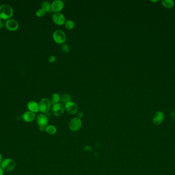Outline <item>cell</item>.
<instances>
[{
    "label": "cell",
    "instance_id": "cell-1",
    "mask_svg": "<svg viewBox=\"0 0 175 175\" xmlns=\"http://www.w3.org/2000/svg\"><path fill=\"white\" fill-rule=\"evenodd\" d=\"M13 9L8 4H3L0 6V18L2 20H9L13 16Z\"/></svg>",
    "mask_w": 175,
    "mask_h": 175
},
{
    "label": "cell",
    "instance_id": "cell-2",
    "mask_svg": "<svg viewBox=\"0 0 175 175\" xmlns=\"http://www.w3.org/2000/svg\"><path fill=\"white\" fill-rule=\"evenodd\" d=\"M1 166L4 171L10 172L13 171L16 166L15 161L11 158L4 159L1 163Z\"/></svg>",
    "mask_w": 175,
    "mask_h": 175
},
{
    "label": "cell",
    "instance_id": "cell-3",
    "mask_svg": "<svg viewBox=\"0 0 175 175\" xmlns=\"http://www.w3.org/2000/svg\"><path fill=\"white\" fill-rule=\"evenodd\" d=\"M54 41L59 44H63L66 41V35L63 31L61 30L56 31L53 34Z\"/></svg>",
    "mask_w": 175,
    "mask_h": 175
},
{
    "label": "cell",
    "instance_id": "cell-4",
    "mask_svg": "<svg viewBox=\"0 0 175 175\" xmlns=\"http://www.w3.org/2000/svg\"><path fill=\"white\" fill-rule=\"evenodd\" d=\"M36 123L39 126V129L44 131L48 123V117L44 114H40L36 117Z\"/></svg>",
    "mask_w": 175,
    "mask_h": 175
},
{
    "label": "cell",
    "instance_id": "cell-5",
    "mask_svg": "<svg viewBox=\"0 0 175 175\" xmlns=\"http://www.w3.org/2000/svg\"><path fill=\"white\" fill-rule=\"evenodd\" d=\"M39 111L43 114H45L48 112L51 107V103L50 101L47 98H43L42 99L39 104Z\"/></svg>",
    "mask_w": 175,
    "mask_h": 175
},
{
    "label": "cell",
    "instance_id": "cell-6",
    "mask_svg": "<svg viewBox=\"0 0 175 175\" xmlns=\"http://www.w3.org/2000/svg\"><path fill=\"white\" fill-rule=\"evenodd\" d=\"M82 126V122L81 119L78 117L73 118L70 121L69 126L70 130L73 132H77L79 131Z\"/></svg>",
    "mask_w": 175,
    "mask_h": 175
},
{
    "label": "cell",
    "instance_id": "cell-7",
    "mask_svg": "<svg viewBox=\"0 0 175 175\" xmlns=\"http://www.w3.org/2000/svg\"><path fill=\"white\" fill-rule=\"evenodd\" d=\"M52 20L56 25L62 26L66 22V18L64 15L61 13H54L52 16Z\"/></svg>",
    "mask_w": 175,
    "mask_h": 175
},
{
    "label": "cell",
    "instance_id": "cell-8",
    "mask_svg": "<svg viewBox=\"0 0 175 175\" xmlns=\"http://www.w3.org/2000/svg\"><path fill=\"white\" fill-rule=\"evenodd\" d=\"M65 109L68 114L73 115L77 113L79 108L76 104L70 101L65 104Z\"/></svg>",
    "mask_w": 175,
    "mask_h": 175
},
{
    "label": "cell",
    "instance_id": "cell-9",
    "mask_svg": "<svg viewBox=\"0 0 175 175\" xmlns=\"http://www.w3.org/2000/svg\"><path fill=\"white\" fill-rule=\"evenodd\" d=\"M65 110L64 106L60 103L54 104L52 107V113L54 116L56 117L62 116L64 113Z\"/></svg>",
    "mask_w": 175,
    "mask_h": 175
},
{
    "label": "cell",
    "instance_id": "cell-10",
    "mask_svg": "<svg viewBox=\"0 0 175 175\" xmlns=\"http://www.w3.org/2000/svg\"><path fill=\"white\" fill-rule=\"evenodd\" d=\"M64 7V3L61 0H56L51 3V10L54 13H59Z\"/></svg>",
    "mask_w": 175,
    "mask_h": 175
},
{
    "label": "cell",
    "instance_id": "cell-11",
    "mask_svg": "<svg viewBox=\"0 0 175 175\" xmlns=\"http://www.w3.org/2000/svg\"><path fill=\"white\" fill-rule=\"evenodd\" d=\"M6 27L8 30L14 31L18 29L19 28V24L16 20L14 19H9L5 22Z\"/></svg>",
    "mask_w": 175,
    "mask_h": 175
},
{
    "label": "cell",
    "instance_id": "cell-12",
    "mask_svg": "<svg viewBox=\"0 0 175 175\" xmlns=\"http://www.w3.org/2000/svg\"><path fill=\"white\" fill-rule=\"evenodd\" d=\"M165 119V114L163 112L159 111L154 114L153 119V123L155 125H159Z\"/></svg>",
    "mask_w": 175,
    "mask_h": 175
},
{
    "label": "cell",
    "instance_id": "cell-13",
    "mask_svg": "<svg viewBox=\"0 0 175 175\" xmlns=\"http://www.w3.org/2000/svg\"><path fill=\"white\" fill-rule=\"evenodd\" d=\"M36 118V114L30 111H27L24 113L22 116V119L24 121L27 123L33 121Z\"/></svg>",
    "mask_w": 175,
    "mask_h": 175
},
{
    "label": "cell",
    "instance_id": "cell-14",
    "mask_svg": "<svg viewBox=\"0 0 175 175\" xmlns=\"http://www.w3.org/2000/svg\"><path fill=\"white\" fill-rule=\"evenodd\" d=\"M27 108L29 111H32L33 113H37L39 111V104L34 101H31L27 104Z\"/></svg>",
    "mask_w": 175,
    "mask_h": 175
},
{
    "label": "cell",
    "instance_id": "cell-15",
    "mask_svg": "<svg viewBox=\"0 0 175 175\" xmlns=\"http://www.w3.org/2000/svg\"><path fill=\"white\" fill-rule=\"evenodd\" d=\"M70 100H71V97L70 95L67 93H64L61 96L60 102L62 104H66L68 102L70 101Z\"/></svg>",
    "mask_w": 175,
    "mask_h": 175
},
{
    "label": "cell",
    "instance_id": "cell-16",
    "mask_svg": "<svg viewBox=\"0 0 175 175\" xmlns=\"http://www.w3.org/2000/svg\"><path fill=\"white\" fill-rule=\"evenodd\" d=\"M45 131L49 135H54L56 132V128L53 125H48L45 128Z\"/></svg>",
    "mask_w": 175,
    "mask_h": 175
},
{
    "label": "cell",
    "instance_id": "cell-17",
    "mask_svg": "<svg viewBox=\"0 0 175 175\" xmlns=\"http://www.w3.org/2000/svg\"><path fill=\"white\" fill-rule=\"evenodd\" d=\"M41 6L42 9L44 10L46 12H48L51 10V4L48 1H44L42 3Z\"/></svg>",
    "mask_w": 175,
    "mask_h": 175
},
{
    "label": "cell",
    "instance_id": "cell-18",
    "mask_svg": "<svg viewBox=\"0 0 175 175\" xmlns=\"http://www.w3.org/2000/svg\"><path fill=\"white\" fill-rule=\"evenodd\" d=\"M65 27L68 29L69 30H71L72 29H73L75 26V22L72 20H68L66 21L65 24Z\"/></svg>",
    "mask_w": 175,
    "mask_h": 175
},
{
    "label": "cell",
    "instance_id": "cell-19",
    "mask_svg": "<svg viewBox=\"0 0 175 175\" xmlns=\"http://www.w3.org/2000/svg\"><path fill=\"white\" fill-rule=\"evenodd\" d=\"M61 100V96L57 93H54L52 96V101L54 104L59 103Z\"/></svg>",
    "mask_w": 175,
    "mask_h": 175
},
{
    "label": "cell",
    "instance_id": "cell-20",
    "mask_svg": "<svg viewBox=\"0 0 175 175\" xmlns=\"http://www.w3.org/2000/svg\"><path fill=\"white\" fill-rule=\"evenodd\" d=\"M162 4L166 7L171 8L174 5V2L173 0H163Z\"/></svg>",
    "mask_w": 175,
    "mask_h": 175
},
{
    "label": "cell",
    "instance_id": "cell-21",
    "mask_svg": "<svg viewBox=\"0 0 175 175\" xmlns=\"http://www.w3.org/2000/svg\"><path fill=\"white\" fill-rule=\"evenodd\" d=\"M62 50L63 52H64L65 53H68L69 52L70 50V47L67 44H63L62 45Z\"/></svg>",
    "mask_w": 175,
    "mask_h": 175
},
{
    "label": "cell",
    "instance_id": "cell-22",
    "mask_svg": "<svg viewBox=\"0 0 175 175\" xmlns=\"http://www.w3.org/2000/svg\"><path fill=\"white\" fill-rule=\"evenodd\" d=\"M46 12L44 10H43V9L41 8V9H39L36 11V15L38 17H42V16H44L46 14Z\"/></svg>",
    "mask_w": 175,
    "mask_h": 175
},
{
    "label": "cell",
    "instance_id": "cell-23",
    "mask_svg": "<svg viewBox=\"0 0 175 175\" xmlns=\"http://www.w3.org/2000/svg\"><path fill=\"white\" fill-rule=\"evenodd\" d=\"M56 58L55 55H51L49 58V62L52 63L56 62Z\"/></svg>",
    "mask_w": 175,
    "mask_h": 175
},
{
    "label": "cell",
    "instance_id": "cell-24",
    "mask_svg": "<svg viewBox=\"0 0 175 175\" xmlns=\"http://www.w3.org/2000/svg\"><path fill=\"white\" fill-rule=\"evenodd\" d=\"M171 117L173 120L175 119V111H173L172 113L171 114Z\"/></svg>",
    "mask_w": 175,
    "mask_h": 175
},
{
    "label": "cell",
    "instance_id": "cell-25",
    "mask_svg": "<svg viewBox=\"0 0 175 175\" xmlns=\"http://www.w3.org/2000/svg\"><path fill=\"white\" fill-rule=\"evenodd\" d=\"M4 26V23L3 21H2V20L0 18V29H1Z\"/></svg>",
    "mask_w": 175,
    "mask_h": 175
},
{
    "label": "cell",
    "instance_id": "cell-26",
    "mask_svg": "<svg viewBox=\"0 0 175 175\" xmlns=\"http://www.w3.org/2000/svg\"><path fill=\"white\" fill-rule=\"evenodd\" d=\"M4 171L1 168V166H0V175H4Z\"/></svg>",
    "mask_w": 175,
    "mask_h": 175
},
{
    "label": "cell",
    "instance_id": "cell-27",
    "mask_svg": "<svg viewBox=\"0 0 175 175\" xmlns=\"http://www.w3.org/2000/svg\"><path fill=\"white\" fill-rule=\"evenodd\" d=\"M83 116V113H82V112H79V113L78 114H77V117H78V118H79V119H81L82 117Z\"/></svg>",
    "mask_w": 175,
    "mask_h": 175
},
{
    "label": "cell",
    "instance_id": "cell-28",
    "mask_svg": "<svg viewBox=\"0 0 175 175\" xmlns=\"http://www.w3.org/2000/svg\"><path fill=\"white\" fill-rule=\"evenodd\" d=\"M3 160V157H2V155L0 154V164L2 163Z\"/></svg>",
    "mask_w": 175,
    "mask_h": 175
}]
</instances>
